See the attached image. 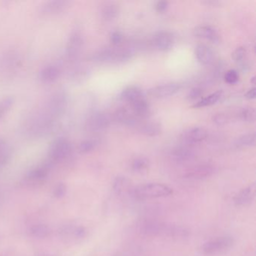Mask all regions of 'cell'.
I'll return each mask as SVG.
<instances>
[{"mask_svg": "<svg viewBox=\"0 0 256 256\" xmlns=\"http://www.w3.org/2000/svg\"><path fill=\"white\" fill-rule=\"evenodd\" d=\"M138 230L142 235L150 238L164 236L178 239L188 236V230L184 226L152 220L142 222Z\"/></svg>", "mask_w": 256, "mask_h": 256, "instance_id": "6da1fadb", "label": "cell"}, {"mask_svg": "<svg viewBox=\"0 0 256 256\" xmlns=\"http://www.w3.org/2000/svg\"><path fill=\"white\" fill-rule=\"evenodd\" d=\"M224 82L228 84H235L239 80V74L236 70H230L224 74Z\"/></svg>", "mask_w": 256, "mask_h": 256, "instance_id": "d6a6232c", "label": "cell"}, {"mask_svg": "<svg viewBox=\"0 0 256 256\" xmlns=\"http://www.w3.org/2000/svg\"><path fill=\"white\" fill-rule=\"evenodd\" d=\"M212 122L216 124V125L218 126H222L226 125L228 121V118L227 115L226 114L218 113L214 115L212 118Z\"/></svg>", "mask_w": 256, "mask_h": 256, "instance_id": "8d00e7d4", "label": "cell"}, {"mask_svg": "<svg viewBox=\"0 0 256 256\" xmlns=\"http://www.w3.org/2000/svg\"><path fill=\"white\" fill-rule=\"evenodd\" d=\"M202 95H203V89L200 86H196L188 92V95H187V100L190 101H194V100L200 98Z\"/></svg>", "mask_w": 256, "mask_h": 256, "instance_id": "d590c367", "label": "cell"}, {"mask_svg": "<svg viewBox=\"0 0 256 256\" xmlns=\"http://www.w3.org/2000/svg\"><path fill=\"white\" fill-rule=\"evenodd\" d=\"M174 38L172 32L160 31L152 37V43L154 47L160 52H167L173 47Z\"/></svg>", "mask_w": 256, "mask_h": 256, "instance_id": "8fae6325", "label": "cell"}, {"mask_svg": "<svg viewBox=\"0 0 256 256\" xmlns=\"http://www.w3.org/2000/svg\"><path fill=\"white\" fill-rule=\"evenodd\" d=\"M113 190L118 196H122L126 193H131L132 190L130 182L126 176H118L113 182Z\"/></svg>", "mask_w": 256, "mask_h": 256, "instance_id": "44dd1931", "label": "cell"}, {"mask_svg": "<svg viewBox=\"0 0 256 256\" xmlns=\"http://www.w3.org/2000/svg\"><path fill=\"white\" fill-rule=\"evenodd\" d=\"M47 174V170L44 168H38L31 173L30 176L32 179L40 180L44 178Z\"/></svg>", "mask_w": 256, "mask_h": 256, "instance_id": "74e56055", "label": "cell"}, {"mask_svg": "<svg viewBox=\"0 0 256 256\" xmlns=\"http://www.w3.org/2000/svg\"><path fill=\"white\" fill-rule=\"evenodd\" d=\"M97 145H98V142L95 140L89 139V140H83L79 145V150L83 154H88L95 150Z\"/></svg>", "mask_w": 256, "mask_h": 256, "instance_id": "4dcf8cb0", "label": "cell"}, {"mask_svg": "<svg viewBox=\"0 0 256 256\" xmlns=\"http://www.w3.org/2000/svg\"><path fill=\"white\" fill-rule=\"evenodd\" d=\"M234 245V240L230 236H218L205 242L202 247L204 254L208 256H217L230 250Z\"/></svg>", "mask_w": 256, "mask_h": 256, "instance_id": "277c9868", "label": "cell"}, {"mask_svg": "<svg viewBox=\"0 0 256 256\" xmlns=\"http://www.w3.org/2000/svg\"><path fill=\"white\" fill-rule=\"evenodd\" d=\"M114 116L116 122L127 126H137L138 124V119L134 114L130 113V110H127L126 108H119L115 112Z\"/></svg>", "mask_w": 256, "mask_h": 256, "instance_id": "2e32d148", "label": "cell"}, {"mask_svg": "<svg viewBox=\"0 0 256 256\" xmlns=\"http://www.w3.org/2000/svg\"><path fill=\"white\" fill-rule=\"evenodd\" d=\"M149 160L145 157H138L132 162L131 168L133 172L143 174L149 168Z\"/></svg>", "mask_w": 256, "mask_h": 256, "instance_id": "4316f807", "label": "cell"}, {"mask_svg": "<svg viewBox=\"0 0 256 256\" xmlns=\"http://www.w3.org/2000/svg\"><path fill=\"white\" fill-rule=\"evenodd\" d=\"M112 118L104 112H96L90 116L86 122L88 131L100 132L106 130L110 126Z\"/></svg>", "mask_w": 256, "mask_h": 256, "instance_id": "8992f818", "label": "cell"}, {"mask_svg": "<svg viewBox=\"0 0 256 256\" xmlns=\"http://www.w3.org/2000/svg\"><path fill=\"white\" fill-rule=\"evenodd\" d=\"M256 194V186L254 182L238 192L234 197V204L236 206H242L250 204L254 200Z\"/></svg>", "mask_w": 256, "mask_h": 256, "instance_id": "30bf717a", "label": "cell"}, {"mask_svg": "<svg viewBox=\"0 0 256 256\" xmlns=\"http://www.w3.org/2000/svg\"><path fill=\"white\" fill-rule=\"evenodd\" d=\"M246 56V50L244 47H238L232 53V58L236 64H244Z\"/></svg>", "mask_w": 256, "mask_h": 256, "instance_id": "1f68e13d", "label": "cell"}, {"mask_svg": "<svg viewBox=\"0 0 256 256\" xmlns=\"http://www.w3.org/2000/svg\"><path fill=\"white\" fill-rule=\"evenodd\" d=\"M68 2L64 0H54L46 2L42 6V12L46 14H53L62 12L64 8H66Z\"/></svg>", "mask_w": 256, "mask_h": 256, "instance_id": "7402d4cb", "label": "cell"}, {"mask_svg": "<svg viewBox=\"0 0 256 256\" xmlns=\"http://www.w3.org/2000/svg\"><path fill=\"white\" fill-rule=\"evenodd\" d=\"M134 53L132 48L128 47L107 48L96 52L91 56L94 62L104 64H119L132 59Z\"/></svg>", "mask_w": 256, "mask_h": 256, "instance_id": "3957f363", "label": "cell"}, {"mask_svg": "<svg viewBox=\"0 0 256 256\" xmlns=\"http://www.w3.org/2000/svg\"><path fill=\"white\" fill-rule=\"evenodd\" d=\"M204 4H208V5H212V6H216L220 5L221 2L218 1H214V0H208V1H205Z\"/></svg>", "mask_w": 256, "mask_h": 256, "instance_id": "b9f144b4", "label": "cell"}, {"mask_svg": "<svg viewBox=\"0 0 256 256\" xmlns=\"http://www.w3.org/2000/svg\"><path fill=\"white\" fill-rule=\"evenodd\" d=\"M172 157L176 162H188L194 158V152L188 146H179L174 150Z\"/></svg>", "mask_w": 256, "mask_h": 256, "instance_id": "ffe728a7", "label": "cell"}, {"mask_svg": "<svg viewBox=\"0 0 256 256\" xmlns=\"http://www.w3.org/2000/svg\"><path fill=\"white\" fill-rule=\"evenodd\" d=\"M138 130L142 134L148 137H156L162 132V126L160 122L149 121L142 124H138Z\"/></svg>", "mask_w": 256, "mask_h": 256, "instance_id": "d6986e66", "label": "cell"}, {"mask_svg": "<svg viewBox=\"0 0 256 256\" xmlns=\"http://www.w3.org/2000/svg\"><path fill=\"white\" fill-rule=\"evenodd\" d=\"M256 144V133L251 132L242 134L236 138L234 142V146L236 148H250Z\"/></svg>", "mask_w": 256, "mask_h": 256, "instance_id": "484cf974", "label": "cell"}, {"mask_svg": "<svg viewBox=\"0 0 256 256\" xmlns=\"http://www.w3.org/2000/svg\"><path fill=\"white\" fill-rule=\"evenodd\" d=\"M66 97L64 92H58L52 96L48 106L47 113L54 119L60 115L65 109Z\"/></svg>", "mask_w": 256, "mask_h": 256, "instance_id": "7c38bea8", "label": "cell"}, {"mask_svg": "<svg viewBox=\"0 0 256 256\" xmlns=\"http://www.w3.org/2000/svg\"><path fill=\"white\" fill-rule=\"evenodd\" d=\"M194 54L198 62L204 66L210 65L215 60V54L212 49L204 44L196 46Z\"/></svg>", "mask_w": 256, "mask_h": 256, "instance_id": "5bb4252c", "label": "cell"}, {"mask_svg": "<svg viewBox=\"0 0 256 256\" xmlns=\"http://www.w3.org/2000/svg\"><path fill=\"white\" fill-rule=\"evenodd\" d=\"M32 233L38 238H44L48 234L49 229L46 226H36L32 228Z\"/></svg>", "mask_w": 256, "mask_h": 256, "instance_id": "e575fe53", "label": "cell"}, {"mask_svg": "<svg viewBox=\"0 0 256 256\" xmlns=\"http://www.w3.org/2000/svg\"><path fill=\"white\" fill-rule=\"evenodd\" d=\"M193 34L197 38L209 40L215 44L220 42V37L218 32L211 26L203 25L196 26L193 30Z\"/></svg>", "mask_w": 256, "mask_h": 256, "instance_id": "9a60e30c", "label": "cell"}, {"mask_svg": "<svg viewBox=\"0 0 256 256\" xmlns=\"http://www.w3.org/2000/svg\"><path fill=\"white\" fill-rule=\"evenodd\" d=\"M11 155L10 146L4 139H0V167L6 164Z\"/></svg>", "mask_w": 256, "mask_h": 256, "instance_id": "83f0119b", "label": "cell"}, {"mask_svg": "<svg viewBox=\"0 0 256 256\" xmlns=\"http://www.w3.org/2000/svg\"><path fill=\"white\" fill-rule=\"evenodd\" d=\"M60 76V70L54 66H49L42 70L40 78L46 83H52L55 82Z\"/></svg>", "mask_w": 256, "mask_h": 256, "instance_id": "603a6c76", "label": "cell"}, {"mask_svg": "<svg viewBox=\"0 0 256 256\" xmlns=\"http://www.w3.org/2000/svg\"><path fill=\"white\" fill-rule=\"evenodd\" d=\"M14 104V98L8 96L0 100V120L4 119L6 113L11 109Z\"/></svg>", "mask_w": 256, "mask_h": 256, "instance_id": "f1b7e54d", "label": "cell"}, {"mask_svg": "<svg viewBox=\"0 0 256 256\" xmlns=\"http://www.w3.org/2000/svg\"><path fill=\"white\" fill-rule=\"evenodd\" d=\"M71 152V143L66 138H59L50 146V156L54 161H61L67 158Z\"/></svg>", "mask_w": 256, "mask_h": 256, "instance_id": "5b68a950", "label": "cell"}, {"mask_svg": "<svg viewBox=\"0 0 256 256\" xmlns=\"http://www.w3.org/2000/svg\"><path fill=\"white\" fill-rule=\"evenodd\" d=\"M180 89L181 85L180 84L168 83L151 88L148 91V94L154 98H163L174 95Z\"/></svg>", "mask_w": 256, "mask_h": 256, "instance_id": "9c48e42d", "label": "cell"}, {"mask_svg": "<svg viewBox=\"0 0 256 256\" xmlns=\"http://www.w3.org/2000/svg\"><path fill=\"white\" fill-rule=\"evenodd\" d=\"M245 97L248 100H254L256 97V89L254 88H251L247 91Z\"/></svg>", "mask_w": 256, "mask_h": 256, "instance_id": "60d3db41", "label": "cell"}, {"mask_svg": "<svg viewBox=\"0 0 256 256\" xmlns=\"http://www.w3.org/2000/svg\"><path fill=\"white\" fill-rule=\"evenodd\" d=\"M142 97H144L143 91L138 86H127L120 94L121 100L130 104H132Z\"/></svg>", "mask_w": 256, "mask_h": 256, "instance_id": "ac0fdd59", "label": "cell"}, {"mask_svg": "<svg viewBox=\"0 0 256 256\" xmlns=\"http://www.w3.org/2000/svg\"><path fill=\"white\" fill-rule=\"evenodd\" d=\"M130 104H131L133 114L136 118L145 119L150 115V107L145 97H142Z\"/></svg>", "mask_w": 256, "mask_h": 256, "instance_id": "e0dca14e", "label": "cell"}, {"mask_svg": "<svg viewBox=\"0 0 256 256\" xmlns=\"http://www.w3.org/2000/svg\"><path fill=\"white\" fill-rule=\"evenodd\" d=\"M83 44V38L80 32H73L67 44V55L70 60H72L78 58L82 52Z\"/></svg>", "mask_w": 256, "mask_h": 256, "instance_id": "4fadbf2b", "label": "cell"}, {"mask_svg": "<svg viewBox=\"0 0 256 256\" xmlns=\"http://www.w3.org/2000/svg\"><path fill=\"white\" fill-rule=\"evenodd\" d=\"M254 80H256V78L252 77V78L251 82L252 83V84H254Z\"/></svg>", "mask_w": 256, "mask_h": 256, "instance_id": "7bdbcfd3", "label": "cell"}, {"mask_svg": "<svg viewBox=\"0 0 256 256\" xmlns=\"http://www.w3.org/2000/svg\"><path fill=\"white\" fill-rule=\"evenodd\" d=\"M222 96V91L218 90L208 96L200 100V101L193 104L192 108H202L209 107V106H214L216 104Z\"/></svg>", "mask_w": 256, "mask_h": 256, "instance_id": "cb8c5ba5", "label": "cell"}, {"mask_svg": "<svg viewBox=\"0 0 256 256\" xmlns=\"http://www.w3.org/2000/svg\"><path fill=\"white\" fill-rule=\"evenodd\" d=\"M173 193V188L166 184L149 182L132 188L130 194L137 200H144L169 197Z\"/></svg>", "mask_w": 256, "mask_h": 256, "instance_id": "7a4b0ae2", "label": "cell"}, {"mask_svg": "<svg viewBox=\"0 0 256 256\" xmlns=\"http://www.w3.org/2000/svg\"><path fill=\"white\" fill-rule=\"evenodd\" d=\"M208 131L203 127H191L181 134L180 140L182 143L186 144H196L204 142L208 137Z\"/></svg>", "mask_w": 256, "mask_h": 256, "instance_id": "ba28073f", "label": "cell"}, {"mask_svg": "<svg viewBox=\"0 0 256 256\" xmlns=\"http://www.w3.org/2000/svg\"><path fill=\"white\" fill-rule=\"evenodd\" d=\"M122 41H124V35L120 31L116 30L112 32L110 36V42L114 47H118L120 46Z\"/></svg>", "mask_w": 256, "mask_h": 256, "instance_id": "836d02e7", "label": "cell"}, {"mask_svg": "<svg viewBox=\"0 0 256 256\" xmlns=\"http://www.w3.org/2000/svg\"><path fill=\"white\" fill-rule=\"evenodd\" d=\"M120 13V7L115 2H107L101 10L102 17L106 20H112L116 18Z\"/></svg>", "mask_w": 256, "mask_h": 256, "instance_id": "d4e9b609", "label": "cell"}, {"mask_svg": "<svg viewBox=\"0 0 256 256\" xmlns=\"http://www.w3.org/2000/svg\"><path fill=\"white\" fill-rule=\"evenodd\" d=\"M65 192L66 187L65 186L62 185V184H60V185L58 186L54 191V194H56V196H58V197H61V196H62L65 194Z\"/></svg>", "mask_w": 256, "mask_h": 256, "instance_id": "ab89813d", "label": "cell"}, {"mask_svg": "<svg viewBox=\"0 0 256 256\" xmlns=\"http://www.w3.org/2000/svg\"><path fill=\"white\" fill-rule=\"evenodd\" d=\"M169 4L167 1H158L156 4L155 8L158 12H164L168 8Z\"/></svg>", "mask_w": 256, "mask_h": 256, "instance_id": "f35d334b", "label": "cell"}, {"mask_svg": "<svg viewBox=\"0 0 256 256\" xmlns=\"http://www.w3.org/2000/svg\"><path fill=\"white\" fill-rule=\"evenodd\" d=\"M240 118L244 122H254L256 120V112L252 107L244 108L240 112Z\"/></svg>", "mask_w": 256, "mask_h": 256, "instance_id": "f546056e", "label": "cell"}, {"mask_svg": "<svg viewBox=\"0 0 256 256\" xmlns=\"http://www.w3.org/2000/svg\"><path fill=\"white\" fill-rule=\"evenodd\" d=\"M215 172V168L210 164H200L190 168L186 170L184 176L186 179L200 180L212 176Z\"/></svg>", "mask_w": 256, "mask_h": 256, "instance_id": "52a82bcc", "label": "cell"}]
</instances>
